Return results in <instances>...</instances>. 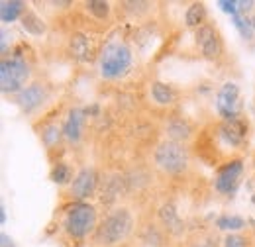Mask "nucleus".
Instances as JSON below:
<instances>
[{
	"label": "nucleus",
	"instance_id": "nucleus-1",
	"mask_svg": "<svg viewBox=\"0 0 255 247\" xmlns=\"http://www.w3.org/2000/svg\"><path fill=\"white\" fill-rule=\"evenodd\" d=\"M131 49L122 39H108L100 51V75L108 81L124 77L131 67Z\"/></svg>",
	"mask_w": 255,
	"mask_h": 247
},
{
	"label": "nucleus",
	"instance_id": "nucleus-2",
	"mask_svg": "<svg viewBox=\"0 0 255 247\" xmlns=\"http://www.w3.org/2000/svg\"><path fill=\"white\" fill-rule=\"evenodd\" d=\"M133 228V218L126 208L114 210L96 228V242L100 246H116L124 242Z\"/></svg>",
	"mask_w": 255,
	"mask_h": 247
},
{
	"label": "nucleus",
	"instance_id": "nucleus-3",
	"mask_svg": "<svg viewBox=\"0 0 255 247\" xmlns=\"http://www.w3.org/2000/svg\"><path fill=\"white\" fill-rule=\"evenodd\" d=\"M30 79V65L22 57H4L0 63V89L4 94L22 93Z\"/></svg>",
	"mask_w": 255,
	"mask_h": 247
},
{
	"label": "nucleus",
	"instance_id": "nucleus-4",
	"mask_svg": "<svg viewBox=\"0 0 255 247\" xmlns=\"http://www.w3.org/2000/svg\"><path fill=\"white\" fill-rule=\"evenodd\" d=\"M65 230L69 232V236L83 240L89 234H93L96 230V210L95 206L87 204V202H77L67 210L65 216Z\"/></svg>",
	"mask_w": 255,
	"mask_h": 247
},
{
	"label": "nucleus",
	"instance_id": "nucleus-5",
	"mask_svg": "<svg viewBox=\"0 0 255 247\" xmlns=\"http://www.w3.org/2000/svg\"><path fill=\"white\" fill-rule=\"evenodd\" d=\"M155 165L167 175H179L189 167V151L179 141H163L155 149Z\"/></svg>",
	"mask_w": 255,
	"mask_h": 247
},
{
	"label": "nucleus",
	"instance_id": "nucleus-6",
	"mask_svg": "<svg viewBox=\"0 0 255 247\" xmlns=\"http://www.w3.org/2000/svg\"><path fill=\"white\" fill-rule=\"evenodd\" d=\"M244 177V161L242 159H232L226 165H222L216 173L214 186L222 194H234Z\"/></svg>",
	"mask_w": 255,
	"mask_h": 247
},
{
	"label": "nucleus",
	"instance_id": "nucleus-7",
	"mask_svg": "<svg viewBox=\"0 0 255 247\" xmlns=\"http://www.w3.org/2000/svg\"><path fill=\"white\" fill-rule=\"evenodd\" d=\"M240 89L236 83H226L216 94V110L226 122L240 118Z\"/></svg>",
	"mask_w": 255,
	"mask_h": 247
},
{
	"label": "nucleus",
	"instance_id": "nucleus-8",
	"mask_svg": "<svg viewBox=\"0 0 255 247\" xmlns=\"http://www.w3.org/2000/svg\"><path fill=\"white\" fill-rule=\"evenodd\" d=\"M196 43L206 59H218L224 53L222 37H220L218 30L210 24H204L202 28L196 30Z\"/></svg>",
	"mask_w": 255,
	"mask_h": 247
},
{
	"label": "nucleus",
	"instance_id": "nucleus-9",
	"mask_svg": "<svg viewBox=\"0 0 255 247\" xmlns=\"http://www.w3.org/2000/svg\"><path fill=\"white\" fill-rule=\"evenodd\" d=\"M47 89L41 85V83H33L30 87H26L22 93L16 94V104L20 106L22 112L30 114L35 108H39L45 100H47Z\"/></svg>",
	"mask_w": 255,
	"mask_h": 247
},
{
	"label": "nucleus",
	"instance_id": "nucleus-10",
	"mask_svg": "<svg viewBox=\"0 0 255 247\" xmlns=\"http://www.w3.org/2000/svg\"><path fill=\"white\" fill-rule=\"evenodd\" d=\"M95 188H96V173H95V169L85 167V169H81V171L77 173V177L73 179L69 192H71V196H73L75 200L83 202L85 198H89V196L95 192Z\"/></svg>",
	"mask_w": 255,
	"mask_h": 247
},
{
	"label": "nucleus",
	"instance_id": "nucleus-11",
	"mask_svg": "<svg viewBox=\"0 0 255 247\" xmlns=\"http://www.w3.org/2000/svg\"><path fill=\"white\" fill-rule=\"evenodd\" d=\"M218 135H220V139H222L226 145H230V147H240V145L246 141V137H248V124L244 122L242 118L230 120V122L224 120V122L218 125Z\"/></svg>",
	"mask_w": 255,
	"mask_h": 247
},
{
	"label": "nucleus",
	"instance_id": "nucleus-12",
	"mask_svg": "<svg viewBox=\"0 0 255 247\" xmlns=\"http://www.w3.org/2000/svg\"><path fill=\"white\" fill-rule=\"evenodd\" d=\"M85 120H87V112L81 108H73L67 114V120L63 124V137L77 143L83 135V127H85Z\"/></svg>",
	"mask_w": 255,
	"mask_h": 247
},
{
	"label": "nucleus",
	"instance_id": "nucleus-13",
	"mask_svg": "<svg viewBox=\"0 0 255 247\" xmlns=\"http://www.w3.org/2000/svg\"><path fill=\"white\" fill-rule=\"evenodd\" d=\"M26 12H28V6L22 0H2L0 2V20H2V24H12L18 18L22 20V16Z\"/></svg>",
	"mask_w": 255,
	"mask_h": 247
},
{
	"label": "nucleus",
	"instance_id": "nucleus-14",
	"mask_svg": "<svg viewBox=\"0 0 255 247\" xmlns=\"http://www.w3.org/2000/svg\"><path fill=\"white\" fill-rule=\"evenodd\" d=\"M69 49H71V55L79 61H87L91 59V41L85 33H73L71 35V41H69Z\"/></svg>",
	"mask_w": 255,
	"mask_h": 247
},
{
	"label": "nucleus",
	"instance_id": "nucleus-15",
	"mask_svg": "<svg viewBox=\"0 0 255 247\" xmlns=\"http://www.w3.org/2000/svg\"><path fill=\"white\" fill-rule=\"evenodd\" d=\"M206 16H208V12H206V6L202 4V2H192L191 6L187 8V14H185V24L189 26V28H202L204 26V22H206Z\"/></svg>",
	"mask_w": 255,
	"mask_h": 247
},
{
	"label": "nucleus",
	"instance_id": "nucleus-16",
	"mask_svg": "<svg viewBox=\"0 0 255 247\" xmlns=\"http://www.w3.org/2000/svg\"><path fill=\"white\" fill-rule=\"evenodd\" d=\"M167 133H169L171 141H179V143H181V141H187V139L192 135V127L189 122L177 118V120H171V122H169V125H167Z\"/></svg>",
	"mask_w": 255,
	"mask_h": 247
},
{
	"label": "nucleus",
	"instance_id": "nucleus-17",
	"mask_svg": "<svg viewBox=\"0 0 255 247\" xmlns=\"http://www.w3.org/2000/svg\"><path fill=\"white\" fill-rule=\"evenodd\" d=\"M151 96H153V100L161 104V106H169V104H173L175 102V98H177V93L173 91V87H169V85H165V83H153L151 85Z\"/></svg>",
	"mask_w": 255,
	"mask_h": 247
},
{
	"label": "nucleus",
	"instance_id": "nucleus-18",
	"mask_svg": "<svg viewBox=\"0 0 255 247\" xmlns=\"http://www.w3.org/2000/svg\"><path fill=\"white\" fill-rule=\"evenodd\" d=\"M22 28L28 31V33H32V35H41V33H45V22L35 14L32 10H28L24 16H22Z\"/></svg>",
	"mask_w": 255,
	"mask_h": 247
},
{
	"label": "nucleus",
	"instance_id": "nucleus-19",
	"mask_svg": "<svg viewBox=\"0 0 255 247\" xmlns=\"http://www.w3.org/2000/svg\"><path fill=\"white\" fill-rule=\"evenodd\" d=\"M232 22H234V26H236V30L240 31V35L246 39V41H252L254 39V22H252V18L250 16H244V14H236V16H232Z\"/></svg>",
	"mask_w": 255,
	"mask_h": 247
},
{
	"label": "nucleus",
	"instance_id": "nucleus-20",
	"mask_svg": "<svg viewBox=\"0 0 255 247\" xmlns=\"http://www.w3.org/2000/svg\"><path fill=\"white\" fill-rule=\"evenodd\" d=\"M51 181L55 183V185H67V183H73L71 179H73V171H71V167L67 165V163H55L53 165V169H51Z\"/></svg>",
	"mask_w": 255,
	"mask_h": 247
},
{
	"label": "nucleus",
	"instance_id": "nucleus-21",
	"mask_svg": "<svg viewBox=\"0 0 255 247\" xmlns=\"http://www.w3.org/2000/svg\"><path fill=\"white\" fill-rule=\"evenodd\" d=\"M63 135V127H59L57 124H49L47 127L41 129V141L47 145V147H53Z\"/></svg>",
	"mask_w": 255,
	"mask_h": 247
},
{
	"label": "nucleus",
	"instance_id": "nucleus-22",
	"mask_svg": "<svg viewBox=\"0 0 255 247\" xmlns=\"http://www.w3.org/2000/svg\"><path fill=\"white\" fill-rule=\"evenodd\" d=\"M216 226L220 230H226V232H236V230L246 228V220L240 216H228V214H224V216H220L216 220Z\"/></svg>",
	"mask_w": 255,
	"mask_h": 247
},
{
	"label": "nucleus",
	"instance_id": "nucleus-23",
	"mask_svg": "<svg viewBox=\"0 0 255 247\" xmlns=\"http://www.w3.org/2000/svg\"><path fill=\"white\" fill-rule=\"evenodd\" d=\"M87 6V10L98 18V20H104V18H108V14H110V4L108 2H102V0H91V2H87L85 4Z\"/></svg>",
	"mask_w": 255,
	"mask_h": 247
},
{
	"label": "nucleus",
	"instance_id": "nucleus-24",
	"mask_svg": "<svg viewBox=\"0 0 255 247\" xmlns=\"http://www.w3.org/2000/svg\"><path fill=\"white\" fill-rule=\"evenodd\" d=\"M161 220H163V224L167 226V228H175V226H181V222H179V218H177V212H175V208L169 204V206H165L163 210H161Z\"/></svg>",
	"mask_w": 255,
	"mask_h": 247
},
{
	"label": "nucleus",
	"instance_id": "nucleus-25",
	"mask_svg": "<svg viewBox=\"0 0 255 247\" xmlns=\"http://www.w3.org/2000/svg\"><path fill=\"white\" fill-rule=\"evenodd\" d=\"M218 6L222 8V12L230 14V16L240 14V10H238V2H236V0H220V2H218Z\"/></svg>",
	"mask_w": 255,
	"mask_h": 247
},
{
	"label": "nucleus",
	"instance_id": "nucleus-26",
	"mask_svg": "<svg viewBox=\"0 0 255 247\" xmlns=\"http://www.w3.org/2000/svg\"><path fill=\"white\" fill-rule=\"evenodd\" d=\"M224 247H246V240L236 236V234H230L226 240H224Z\"/></svg>",
	"mask_w": 255,
	"mask_h": 247
},
{
	"label": "nucleus",
	"instance_id": "nucleus-27",
	"mask_svg": "<svg viewBox=\"0 0 255 247\" xmlns=\"http://www.w3.org/2000/svg\"><path fill=\"white\" fill-rule=\"evenodd\" d=\"M255 6L254 0H242V2H238V10H240V14H244L246 16V12H252Z\"/></svg>",
	"mask_w": 255,
	"mask_h": 247
},
{
	"label": "nucleus",
	"instance_id": "nucleus-28",
	"mask_svg": "<svg viewBox=\"0 0 255 247\" xmlns=\"http://www.w3.org/2000/svg\"><path fill=\"white\" fill-rule=\"evenodd\" d=\"M0 242H2V247H14V242H12L6 234H2V236H0Z\"/></svg>",
	"mask_w": 255,
	"mask_h": 247
},
{
	"label": "nucleus",
	"instance_id": "nucleus-29",
	"mask_svg": "<svg viewBox=\"0 0 255 247\" xmlns=\"http://www.w3.org/2000/svg\"><path fill=\"white\" fill-rule=\"evenodd\" d=\"M0 222L6 224V210H4V206H0Z\"/></svg>",
	"mask_w": 255,
	"mask_h": 247
},
{
	"label": "nucleus",
	"instance_id": "nucleus-30",
	"mask_svg": "<svg viewBox=\"0 0 255 247\" xmlns=\"http://www.w3.org/2000/svg\"><path fill=\"white\" fill-rule=\"evenodd\" d=\"M252 22H254V30H255V14L252 16Z\"/></svg>",
	"mask_w": 255,
	"mask_h": 247
},
{
	"label": "nucleus",
	"instance_id": "nucleus-31",
	"mask_svg": "<svg viewBox=\"0 0 255 247\" xmlns=\"http://www.w3.org/2000/svg\"><path fill=\"white\" fill-rule=\"evenodd\" d=\"M254 165H255V163H254Z\"/></svg>",
	"mask_w": 255,
	"mask_h": 247
}]
</instances>
